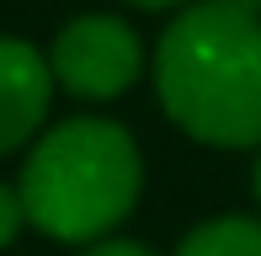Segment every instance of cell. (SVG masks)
Segmentation results:
<instances>
[{
    "mask_svg": "<svg viewBox=\"0 0 261 256\" xmlns=\"http://www.w3.org/2000/svg\"><path fill=\"white\" fill-rule=\"evenodd\" d=\"M256 197H261V155H256Z\"/></svg>",
    "mask_w": 261,
    "mask_h": 256,
    "instance_id": "cell-10",
    "label": "cell"
},
{
    "mask_svg": "<svg viewBox=\"0 0 261 256\" xmlns=\"http://www.w3.org/2000/svg\"><path fill=\"white\" fill-rule=\"evenodd\" d=\"M144 160L123 123L112 118H69L32 144L21 166L16 197L27 224L64 246H96L139 203Z\"/></svg>",
    "mask_w": 261,
    "mask_h": 256,
    "instance_id": "cell-2",
    "label": "cell"
},
{
    "mask_svg": "<svg viewBox=\"0 0 261 256\" xmlns=\"http://www.w3.org/2000/svg\"><path fill=\"white\" fill-rule=\"evenodd\" d=\"M176 256H261V219H208L176 246Z\"/></svg>",
    "mask_w": 261,
    "mask_h": 256,
    "instance_id": "cell-5",
    "label": "cell"
},
{
    "mask_svg": "<svg viewBox=\"0 0 261 256\" xmlns=\"http://www.w3.org/2000/svg\"><path fill=\"white\" fill-rule=\"evenodd\" d=\"M54 69L32 43L0 38V155L21 149L48 118Z\"/></svg>",
    "mask_w": 261,
    "mask_h": 256,
    "instance_id": "cell-4",
    "label": "cell"
},
{
    "mask_svg": "<svg viewBox=\"0 0 261 256\" xmlns=\"http://www.w3.org/2000/svg\"><path fill=\"white\" fill-rule=\"evenodd\" d=\"M139 64H144L139 32L117 16H101V11L64 21V32L54 38V54H48L54 80L69 96H86V101L123 96L139 80Z\"/></svg>",
    "mask_w": 261,
    "mask_h": 256,
    "instance_id": "cell-3",
    "label": "cell"
},
{
    "mask_svg": "<svg viewBox=\"0 0 261 256\" xmlns=\"http://www.w3.org/2000/svg\"><path fill=\"white\" fill-rule=\"evenodd\" d=\"M21 224H27V208H21L16 187H0V251L21 235Z\"/></svg>",
    "mask_w": 261,
    "mask_h": 256,
    "instance_id": "cell-6",
    "label": "cell"
},
{
    "mask_svg": "<svg viewBox=\"0 0 261 256\" xmlns=\"http://www.w3.org/2000/svg\"><path fill=\"white\" fill-rule=\"evenodd\" d=\"M128 6H144V11H165V6H181V0H128Z\"/></svg>",
    "mask_w": 261,
    "mask_h": 256,
    "instance_id": "cell-8",
    "label": "cell"
},
{
    "mask_svg": "<svg viewBox=\"0 0 261 256\" xmlns=\"http://www.w3.org/2000/svg\"><path fill=\"white\" fill-rule=\"evenodd\" d=\"M155 96L181 134L213 149L261 144V16L197 0L155 48Z\"/></svg>",
    "mask_w": 261,
    "mask_h": 256,
    "instance_id": "cell-1",
    "label": "cell"
},
{
    "mask_svg": "<svg viewBox=\"0 0 261 256\" xmlns=\"http://www.w3.org/2000/svg\"><path fill=\"white\" fill-rule=\"evenodd\" d=\"M229 6H240V11H256V16H261V0H229Z\"/></svg>",
    "mask_w": 261,
    "mask_h": 256,
    "instance_id": "cell-9",
    "label": "cell"
},
{
    "mask_svg": "<svg viewBox=\"0 0 261 256\" xmlns=\"http://www.w3.org/2000/svg\"><path fill=\"white\" fill-rule=\"evenodd\" d=\"M80 256H155V251L139 246V240H96V246H86Z\"/></svg>",
    "mask_w": 261,
    "mask_h": 256,
    "instance_id": "cell-7",
    "label": "cell"
}]
</instances>
